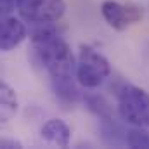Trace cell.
Returning a JSON list of instances; mask_svg holds the SVG:
<instances>
[{"label":"cell","mask_w":149,"mask_h":149,"mask_svg":"<svg viewBox=\"0 0 149 149\" xmlns=\"http://www.w3.org/2000/svg\"><path fill=\"white\" fill-rule=\"evenodd\" d=\"M120 118L134 127H149V94L132 83L116 87Z\"/></svg>","instance_id":"obj_2"},{"label":"cell","mask_w":149,"mask_h":149,"mask_svg":"<svg viewBox=\"0 0 149 149\" xmlns=\"http://www.w3.org/2000/svg\"><path fill=\"white\" fill-rule=\"evenodd\" d=\"M111 74L109 61L94 47L81 45L76 61V80L85 88L99 87Z\"/></svg>","instance_id":"obj_3"},{"label":"cell","mask_w":149,"mask_h":149,"mask_svg":"<svg viewBox=\"0 0 149 149\" xmlns=\"http://www.w3.org/2000/svg\"><path fill=\"white\" fill-rule=\"evenodd\" d=\"M19 16L30 24L57 23L66 12L64 0H16Z\"/></svg>","instance_id":"obj_4"},{"label":"cell","mask_w":149,"mask_h":149,"mask_svg":"<svg viewBox=\"0 0 149 149\" xmlns=\"http://www.w3.org/2000/svg\"><path fill=\"white\" fill-rule=\"evenodd\" d=\"M26 38V26L14 16H3L2 17V37L0 47L3 52H9L23 43Z\"/></svg>","instance_id":"obj_6"},{"label":"cell","mask_w":149,"mask_h":149,"mask_svg":"<svg viewBox=\"0 0 149 149\" xmlns=\"http://www.w3.org/2000/svg\"><path fill=\"white\" fill-rule=\"evenodd\" d=\"M102 17L116 31H125L132 24L139 23L144 16L142 9L135 3H121L116 0H104L101 5Z\"/></svg>","instance_id":"obj_5"},{"label":"cell","mask_w":149,"mask_h":149,"mask_svg":"<svg viewBox=\"0 0 149 149\" xmlns=\"http://www.w3.org/2000/svg\"><path fill=\"white\" fill-rule=\"evenodd\" d=\"M83 101H85V106L88 108V111L94 113L101 121H104V120H114L113 111H111V106H109V102H108L102 95L87 94V95L83 97Z\"/></svg>","instance_id":"obj_10"},{"label":"cell","mask_w":149,"mask_h":149,"mask_svg":"<svg viewBox=\"0 0 149 149\" xmlns=\"http://www.w3.org/2000/svg\"><path fill=\"white\" fill-rule=\"evenodd\" d=\"M17 95L9 83H0V120L2 123L9 121L17 113Z\"/></svg>","instance_id":"obj_9"},{"label":"cell","mask_w":149,"mask_h":149,"mask_svg":"<svg viewBox=\"0 0 149 149\" xmlns=\"http://www.w3.org/2000/svg\"><path fill=\"white\" fill-rule=\"evenodd\" d=\"M33 54L38 64L49 73L50 80L57 78H73L76 70V61L71 52V47L63 38V33L52 37L33 40Z\"/></svg>","instance_id":"obj_1"},{"label":"cell","mask_w":149,"mask_h":149,"mask_svg":"<svg viewBox=\"0 0 149 149\" xmlns=\"http://www.w3.org/2000/svg\"><path fill=\"white\" fill-rule=\"evenodd\" d=\"M0 148H3V149H21L23 144H21L19 141H16V139H2V141H0Z\"/></svg>","instance_id":"obj_12"},{"label":"cell","mask_w":149,"mask_h":149,"mask_svg":"<svg viewBox=\"0 0 149 149\" xmlns=\"http://www.w3.org/2000/svg\"><path fill=\"white\" fill-rule=\"evenodd\" d=\"M16 7H17L16 0H2V14L3 16H9Z\"/></svg>","instance_id":"obj_13"},{"label":"cell","mask_w":149,"mask_h":149,"mask_svg":"<svg viewBox=\"0 0 149 149\" xmlns=\"http://www.w3.org/2000/svg\"><path fill=\"white\" fill-rule=\"evenodd\" d=\"M52 92L57 97V101L64 106H73L74 102L80 99V90L76 87L73 78H57L50 80Z\"/></svg>","instance_id":"obj_8"},{"label":"cell","mask_w":149,"mask_h":149,"mask_svg":"<svg viewBox=\"0 0 149 149\" xmlns=\"http://www.w3.org/2000/svg\"><path fill=\"white\" fill-rule=\"evenodd\" d=\"M40 135H42L43 141H47V142H50L57 148H68L70 141H71V128L63 120L52 118L42 127Z\"/></svg>","instance_id":"obj_7"},{"label":"cell","mask_w":149,"mask_h":149,"mask_svg":"<svg viewBox=\"0 0 149 149\" xmlns=\"http://www.w3.org/2000/svg\"><path fill=\"white\" fill-rule=\"evenodd\" d=\"M127 146L134 149H149V130L146 127H134L127 132Z\"/></svg>","instance_id":"obj_11"}]
</instances>
